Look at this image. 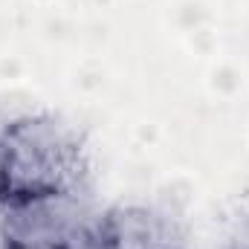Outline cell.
I'll return each instance as SVG.
<instances>
[{
    "label": "cell",
    "instance_id": "3957f363",
    "mask_svg": "<svg viewBox=\"0 0 249 249\" xmlns=\"http://www.w3.org/2000/svg\"><path fill=\"white\" fill-rule=\"evenodd\" d=\"M113 249H171L165 223L148 209H122L107 217Z\"/></svg>",
    "mask_w": 249,
    "mask_h": 249
},
{
    "label": "cell",
    "instance_id": "277c9868",
    "mask_svg": "<svg viewBox=\"0 0 249 249\" xmlns=\"http://www.w3.org/2000/svg\"><path fill=\"white\" fill-rule=\"evenodd\" d=\"M6 197V151H3V142H0V203Z\"/></svg>",
    "mask_w": 249,
    "mask_h": 249
},
{
    "label": "cell",
    "instance_id": "7a4b0ae2",
    "mask_svg": "<svg viewBox=\"0 0 249 249\" xmlns=\"http://www.w3.org/2000/svg\"><path fill=\"white\" fill-rule=\"evenodd\" d=\"M3 235L9 249H58L84 220L78 212V194L3 200Z\"/></svg>",
    "mask_w": 249,
    "mask_h": 249
},
{
    "label": "cell",
    "instance_id": "6da1fadb",
    "mask_svg": "<svg viewBox=\"0 0 249 249\" xmlns=\"http://www.w3.org/2000/svg\"><path fill=\"white\" fill-rule=\"evenodd\" d=\"M6 151V197L75 194L84 174V160L75 136L55 119H23L0 133Z\"/></svg>",
    "mask_w": 249,
    "mask_h": 249
}]
</instances>
